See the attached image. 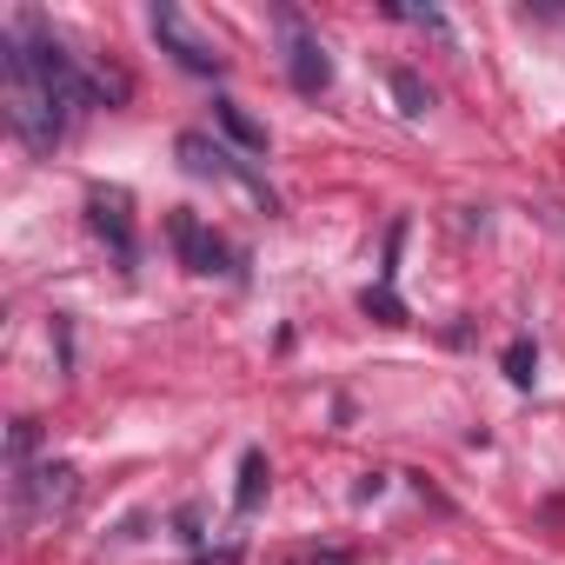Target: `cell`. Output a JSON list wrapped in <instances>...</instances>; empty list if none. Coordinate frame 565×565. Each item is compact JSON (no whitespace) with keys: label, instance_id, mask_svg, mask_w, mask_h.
I'll list each match as a JSON object with an SVG mask.
<instances>
[{"label":"cell","instance_id":"6da1fadb","mask_svg":"<svg viewBox=\"0 0 565 565\" xmlns=\"http://www.w3.org/2000/svg\"><path fill=\"white\" fill-rule=\"evenodd\" d=\"M0 100H8V127L34 147V153H54L61 147V127H67V100L54 94V81L41 74L34 47L8 28L0 34Z\"/></svg>","mask_w":565,"mask_h":565},{"label":"cell","instance_id":"7a4b0ae2","mask_svg":"<svg viewBox=\"0 0 565 565\" xmlns=\"http://www.w3.org/2000/svg\"><path fill=\"white\" fill-rule=\"evenodd\" d=\"M74 492H81V472H74L67 459H47V466L14 472V512H21V525H47V519H61V512L74 505Z\"/></svg>","mask_w":565,"mask_h":565},{"label":"cell","instance_id":"3957f363","mask_svg":"<svg viewBox=\"0 0 565 565\" xmlns=\"http://www.w3.org/2000/svg\"><path fill=\"white\" fill-rule=\"evenodd\" d=\"M279 41H287V81H294L300 94H327V87H333V61H327L320 34H307L300 14H279Z\"/></svg>","mask_w":565,"mask_h":565},{"label":"cell","instance_id":"277c9868","mask_svg":"<svg viewBox=\"0 0 565 565\" xmlns=\"http://www.w3.org/2000/svg\"><path fill=\"white\" fill-rule=\"evenodd\" d=\"M153 34H160V47H167L186 74H220V47H213L206 34H193V21H186L180 8H153Z\"/></svg>","mask_w":565,"mask_h":565},{"label":"cell","instance_id":"5b68a950","mask_svg":"<svg viewBox=\"0 0 565 565\" xmlns=\"http://www.w3.org/2000/svg\"><path fill=\"white\" fill-rule=\"evenodd\" d=\"M180 160H186L193 173H213V180H239V186H246V193H253V200H259V206L273 213V193H266V186H259V180H253V173H246V167H239L233 153H220V147H213L206 134H180Z\"/></svg>","mask_w":565,"mask_h":565},{"label":"cell","instance_id":"8992f818","mask_svg":"<svg viewBox=\"0 0 565 565\" xmlns=\"http://www.w3.org/2000/svg\"><path fill=\"white\" fill-rule=\"evenodd\" d=\"M87 220H94L100 239H114L120 259H134V213H127V193L120 186H94L87 193Z\"/></svg>","mask_w":565,"mask_h":565},{"label":"cell","instance_id":"52a82bcc","mask_svg":"<svg viewBox=\"0 0 565 565\" xmlns=\"http://www.w3.org/2000/svg\"><path fill=\"white\" fill-rule=\"evenodd\" d=\"M167 233H173V246H180V259H186L193 273H226V246H220L193 213H173V226H167Z\"/></svg>","mask_w":565,"mask_h":565},{"label":"cell","instance_id":"ba28073f","mask_svg":"<svg viewBox=\"0 0 565 565\" xmlns=\"http://www.w3.org/2000/svg\"><path fill=\"white\" fill-rule=\"evenodd\" d=\"M266 452H246L239 459V486H233V512H259V499H266Z\"/></svg>","mask_w":565,"mask_h":565},{"label":"cell","instance_id":"9c48e42d","mask_svg":"<svg viewBox=\"0 0 565 565\" xmlns=\"http://www.w3.org/2000/svg\"><path fill=\"white\" fill-rule=\"evenodd\" d=\"M213 114H220V127H226V134H233V140H239L246 153H266V127H259V120H253V114H246L239 100H220Z\"/></svg>","mask_w":565,"mask_h":565},{"label":"cell","instance_id":"30bf717a","mask_svg":"<svg viewBox=\"0 0 565 565\" xmlns=\"http://www.w3.org/2000/svg\"><path fill=\"white\" fill-rule=\"evenodd\" d=\"M532 373H539L532 340H512V347H505V380H512V386H532Z\"/></svg>","mask_w":565,"mask_h":565},{"label":"cell","instance_id":"8fae6325","mask_svg":"<svg viewBox=\"0 0 565 565\" xmlns=\"http://www.w3.org/2000/svg\"><path fill=\"white\" fill-rule=\"evenodd\" d=\"M393 94H399V107H406V114H426V107H433V94H426V87H419V74H406V67L393 74Z\"/></svg>","mask_w":565,"mask_h":565},{"label":"cell","instance_id":"7c38bea8","mask_svg":"<svg viewBox=\"0 0 565 565\" xmlns=\"http://www.w3.org/2000/svg\"><path fill=\"white\" fill-rule=\"evenodd\" d=\"M366 313H380V320H386V327H399V320H406V307H399V300H393V287H386V279H380V287H373V294H366Z\"/></svg>","mask_w":565,"mask_h":565},{"label":"cell","instance_id":"4fadbf2b","mask_svg":"<svg viewBox=\"0 0 565 565\" xmlns=\"http://www.w3.org/2000/svg\"><path fill=\"white\" fill-rule=\"evenodd\" d=\"M386 14H393V21H413V28H433V34H446V21H439L433 8H399V0H393Z\"/></svg>","mask_w":565,"mask_h":565},{"label":"cell","instance_id":"5bb4252c","mask_svg":"<svg viewBox=\"0 0 565 565\" xmlns=\"http://www.w3.org/2000/svg\"><path fill=\"white\" fill-rule=\"evenodd\" d=\"M313 565H353V558H347V552H320Z\"/></svg>","mask_w":565,"mask_h":565}]
</instances>
